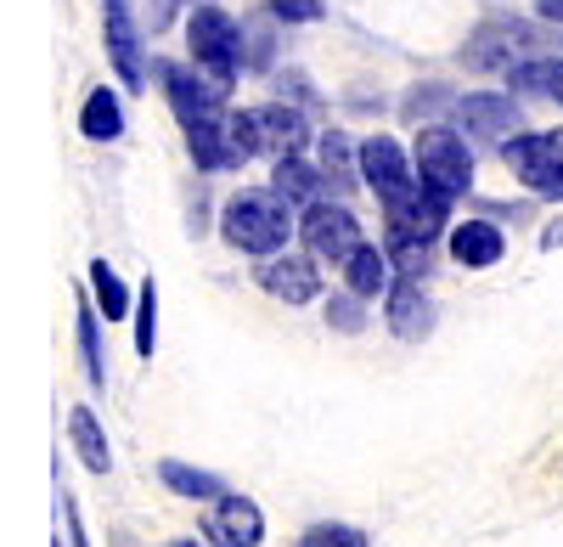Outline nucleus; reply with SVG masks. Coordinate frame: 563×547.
I'll use <instances>...</instances> for the list:
<instances>
[{
  "instance_id": "nucleus-10",
  "label": "nucleus",
  "mask_w": 563,
  "mask_h": 547,
  "mask_svg": "<svg viewBox=\"0 0 563 547\" xmlns=\"http://www.w3.org/2000/svg\"><path fill=\"white\" fill-rule=\"evenodd\" d=\"M203 536L214 547H260L265 541V514H260L254 496H231L225 491L214 503V514L203 519Z\"/></svg>"
},
{
  "instance_id": "nucleus-7",
  "label": "nucleus",
  "mask_w": 563,
  "mask_h": 547,
  "mask_svg": "<svg viewBox=\"0 0 563 547\" xmlns=\"http://www.w3.org/2000/svg\"><path fill=\"white\" fill-rule=\"evenodd\" d=\"M536 45V29L519 23V18H490L474 40L462 45V63L474 74H507L512 63H519V52H530Z\"/></svg>"
},
{
  "instance_id": "nucleus-30",
  "label": "nucleus",
  "mask_w": 563,
  "mask_h": 547,
  "mask_svg": "<svg viewBox=\"0 0 563 547\" xmlns=\"http://www.w3.org/2000/svg\"><path fill=\"white\" fill-rule=\"evenodd\" d=\"M299 547H372V541H366L355 525H316Z\"/></svg>"
},
{
  "instance_id": "nucleus-5",
  "label": "nucleus",
  "mask_w": 563,
  "mask_h": 547,
  "mask_svg": "<svg viewBox=\"0 0 563 547\" xmlns=\"http://www.w3.org/2000/svg\"><path fill=\"white\" fill-rule=\"evenodd\" d=\"M361 180L378 193L384 209L406 204L422 187V175H411V158H406V147L395 142V135H366L361 142Z\"/></svg>"
},
{
  "instance_id": "nucleus-24",
  "label": "nucleus",
  "mask_w": 563,
  "mask_h": 547,
  "mask_svg": "<svg viewBox=\"0 0 563 547\" xmlns=\"http://www.w3.org/2000/svg\"><path fill=\"white\" fill-rule=\"evenodd\" d=\"M79 130L90 135V142H119L124 135V108L113 90H90L85 108H79Z\"/></svg>"
},
{
  "instance_id": "nucleus-38",
  "label": "nucleus",
  "mask_w": 563,
  "mask_h": 547,
  "mask_svg": "<svg viewBox=\"0 0 563 547\" xmlns=\"http://www.w3.org/2000/svg\"><path fill=\"white\" fill-rule=\"evenodd\" d=\"M108 7H113V0H108Z\"/></svg>"
},
{
  "instance_id": "nucleus-6",
  "label": "nucleus",
  "mask_w": 563,
  "mask_h": 547,
  "mask_svg": "<svg viewBox=\"0 0 563 547\" xmlns=\"http://www.w3.org/2000/svg\"><path fill=\"white\" fill-rule=\"evenodd\" d=\"M299 238H305V249H310L316 260H327V265H344V260L366 243V238H361V220H355L344 204H327V198L305 204Z\"/></svg>"
},
{
  "instance_id": "nucleus-9",
  "label": "nucleus",
  "mask_w": 563,
  "mask_h": 547,
  "mask_svg": "<svg viewBox=\"0 0 563 547\" xmlns=\"http://www.w3.org/2000/svg\"><path fill=\"white\" fill-rule=\"evenodd\" d=\"M451 113H456V130H462V135H474V142H507V135H519V130H525L519 102L501 97V90H474V97L451 102Z\"/></svg>"
},
{
  "instance_id": "nucleus-28",
  "label": "nucleus",
  "mask_w": 563,
  "mask_h": 547,
  "mask_svg": "<svg viewBox=\"0 0 563 547\" xmlns=\"http://www.w3.org/2000/svg\"><path fill=\"white\" fill-rule=\"evenodd\" d=\"M135 350L153 355L158 350V288L141 283V299H135Z\"/></svg>"
},
{
  "instance_id": "nucleus-19",
  "label": "nucleus",
  "mask_w": 563,
  "mask_h": 547,
  "mask_svg": "<svg viewBox=\"0 0 563 547\" xmlns=\"http://www.w3.org/2000/svg\"><path fill=\"white\" fill-rule=\"evenodd\" d=\"M271 187H276L282 198H288V204H316V198H321V187H327V175H321V164H310L305 153H288V158H276Z\"/></svg>"
},
{
  "instance_id": "nucleus-15",
  "label": "nucleus",
  "mask_w": 563,
  "mask_h": 547,
  "mask_svg": "<svg viewBox=\"0 0 563 547\" xmlns=\"http://www.w3.org/2000/svg\"><path fill=\"white\" fill-rule=\"evenodd\" d=\"M501 254H507V238H501L496 220H462V226H451V260L462 271H485Z\"/></svg>"
},
{
  "instance_id": "nucleus-11",
  "label": "nucleus",
  "mask_w": 563,
  "mask_h": 547,
  "mask_svg": "<svg viewBox=\"0 0 563 547\" xmlns=\"http://www.w3.org/2000/svg\"><path fill=\"white\" fill-rule=\"evenodd\" d=\"M451 204H456V198L434 193L429 180H422L406 204L384 209V215H389V238H440V226H451Z\"/></svg>"
},
{
  "instance_id": "nucleus-14",
  "label": "nucleus",
  "mask_w": 563,
  "mask_h": 547,
  "mask_svg": "<svg viewBox=\"0 0 563 547\" xmlns=\"http://www.w3.org/2000/svg\"><path fill=\"white\" fill-rule=\"evenodd\" d=\"M254 119H260V153H271V158L305 153L310 124H305L299 108H288V102H265V108H254Z\"/></svg>"
},
{
  "instance_id": "nucleus-1",
  "label": "nucleus",
  "mask_w": 563,
  "mask_h": 547,
  "mask_svg": "<svg viewBox=\"0 0 563 547\" xmlns=\"http://www.w3.org/2000/svg\"><path fill=\"white\" fill-rule=\"evenodd\" d=\"M299 232L294 215H288V198H282L276 187L271 193H238L225 209H220V238L231 249H243V254H282L288 249V238Z\"/></svg>"
},
{
  "instance_id": "nucleus-34",
  "label": "nucleus",
  "mask_w": 563,
  "mask_h": 547,
  "mask_svg": "<svg viewBox=\"0 0 563 547\" xmlns=\"http://www.w3.org/2000/svg\"><path fill=\"white\" fill-rule=\"evenodd\" d=\"M63 514H68V547H90V541H85V525H79V503H74V496L63 503Z\"/></svg>"
},
{
  "instance_id": "nucleus-12",
  "label": "nucleus",
  "mask_w": 563,
  "mask_h": 547,
  "mask_svg": "<svg viewBox=\"0 0 563 547\" xmlns=\"http://www.w3.org/2000/svg\"><path fill=\"white\" fill-rule=\"evenodd\" d=\"M501 158L519 169L525 187H536L552 164H563V130H519V135H507Z\"/></svg>"
},
{
  "instance_id": "nucleus-3",
  "label": "nucleus",
  "mask_w": 563,
  "mask_h": 547,
  "mask_svg": "<svg viewBox=\"0 0 563 547\" xmlns=\"http://www.w3.org/2000/svg\"><path fill=\"white\" fill-rule=\"evenodd\" d=\"M417 175L445 198H462L474 187V147L462 142V130H451V124L417 130Z\"/></svg>"
},
{
  "instance_id": "nucleus-27",
  "label": "nucleus",
  "mask_w": 563,
  "mask_h": 547,
  "mask_svg": "<svg viewBox=\"0 0 563 547\" xmlns=\"http://www.w3.org/2000/svg\"><path fill=\"white\" fill-rule=\"evenodd\" d=\"M389 260L400 277H429V265H434V238H389Z\"/></svg>"
},
{
  "instance_id": "nucleus-17",
  "label": "nucleus",
  "mask_w": 563,
  "mask_h": 547,
  "mask_svg": "<svg viewBox=\"0 0 563 547\" xmlns=\"http://www.w3.org/2000/svg\"><path fill=\"white\" fill-rule=\"evenodd\" d=\"M108 57H113V68H119V79L130 90L147 85V68H141V40H135V23H130L124 0H113V7H108Z\"/></svg>"
},
{
  "instance_id": "nucleus-23",
  "label": "nucleus",
  "mask_w": 563,
  "mask_h": 547,
  "mask_svg": "<svg viewBox=\"0 0 563 547\" xmlns=\"http://www.w3.org/2000/svg\"><path fill=\"white\" fill-rule=\"evenodd\" d=\"M158 480H164L175 496H192V503H220V496H225V480H220V474L192 469V463H175V458L158 463Z\"/></svg>"
},
{
  "instance_id": "nucleus-25",
  "label": "nucleus",
  "mask_w": 563,
  "mask_h": 547,
  "mask_svg": "<svg viewBox=\"0 0 563 547\" xmlns=\"http://www.w3.org/2000/svg\"><path fill=\"white\" fill-rule=\"evenodd\" d=\"M90 294H97V305H102V322H119V316L130 310V288L119 283V271L108 260L90 265Z\"/></svg>"
},
{
  "instance_id": "nucleus-16",
  "label": "nucleus",
  "mask_w": 563,
  "mask_h": 547,
  "mask_svg": "<svg viewBox=\"0 0 563 547\" xmlns=\"http://www.w3.org/2000/svg\"><path fill=\"white\" fill-rule=\"evenodd\" d=\"M389 328H395V339H429V328H434V305H429V294L417 288V277H400L395 288H389Z\"/></svg>"
},
{
  "instance_id": "nucleus-32",
  "label": "nucleus",
  "mask_w": 563,
  "mask_h": 547,
  "mask_svg": "<svg viewBox=\"0 0 563 547\" xmlns=\"http://www.w3.org/2000/svg\"><path fill=\"white\" fill-rule=\"evenodd\" d=\"M434 108H445V85H417L411 97H406V119H417V113H434Z\"/></svg>"
},
{
  "instance_id": "nucleus-39",
  "label": "nucleus",
  "mask_w": 563,
  "mask_h": 547,
  "mask_svg": "<svg viewBox=\"0 0 563 547\" xmlns=\"http://www.w3.org/2000/svg\"><path fill=\"white\" fill-rule=\"evenodd\" d=\"M558 102H563V97H558Z\"/></svg>"
},
{
  "instance_id": "nucleus-37",
  "label": "nucleus",
  "mask_w": 563,
  "mask_h": 547,
  "mask_svg": "<svg viewBox=\"0 0 563 547\" xmlns=\"http://www.w3.org/2000/svg\"><path fill=\"white\" fill-rule=\"evenodd\" d=\"M169 547H203V541H192V536H180V541H169Z\"/></svg>"
},
{
  "instance_id": "nucleus-35",
  "label": "nucleus",
  "mask_w": 563,
  "mask_h": 547,
  "mask_svg": "<svg viewBox=\"0 0 563 547\" xmlns=\"http://www.w3.org/2000/svg\"><path fill=\"white\" fill-rule=\"evenodd\" d=\"M536 12H541L547 23H563V0H536Z\"/></svg>"
},
{
  "instance_id": "nucleus-26",
  "label": "nucleus",
  "mask_w": 563,
  "mask_h": 547,
  "mask_svg": "<svg viewBox=\"0 0 563 547\" xmlns=\"http://www.w3.org/2000/svg\"><path fill=\"white\" fill-rule=\"evenodd\" d=\"M79 350H85V379L102 390V384H108V368H102L108 355H102V328H97V310H90L85 299H79Z\"/></svg>"
},
{
  "instance_id": "nucleus-13",
  "label": "nucleus",
  "mask_w": 563,
  "mask_h": 547,
  "mask_svg": "<svg viewBox=\"0 0 563 547\" xmlns=\"http://www.w3.org/2000/svg\"><path fill=\"white\" fill-rule=\"evenodd\" d=\"M186 147H192L198 169H243L249 164V147L231 135V113L209 119V124H192V130H186Z\"/></svg>"
},
{
  "instance_id": "nucleus-36",
  "label": "nucleus",
  "mask_w": 563,
  "mask_h": 547,
  "mask_svg": "<svg viewBox=\"0 0 563 547\" xmlns=\"http://www.w3.org/2000/svg\"><path fill=\"white\" fill-rule=\"evenodd\" d=\"M558 243H563V220H552L547 232H541V249H558Z\"/></svg>"
},
{
  "instance_id": "nucleus-18",
  "label": "nucleus",
  "mask_w": 563,
  "mask_h": 547,
  "mask_svg": "<svg viewBox=\"0 0 563 547\" xmlns=\"http://www.w3.org/2000/svg\"><path fill=\"white\" fill-rule=\"evenodd\" d=\"M344 288H355L361 299H378V294H389V288H395V260H389V249H372V243H361V249L344 260Z\"/></svg>"
},
{
  "instance_id": "nucleus-29",
  "label": "nucleus",
  "mask_w": 563,
  "mask_h": 547,
  "mask_svg": "<svg viewBox=\"0 0 563 547\" xmlns=\"http://www.w3.org/2000/svg\"><path fill=\"white\" fill-rule=\"evenodd\" d=\"M327 322H333L339 333H361V328H366V310H361V294L350 288V294H333V299H327Z\"/></svg>"
},
{
  "instance_id": "nucleus-4",
  "label": "nucleus",
  "mask_w": 563,
  "mask_h": 547,
  "mask_svg": "<svg viewBox=\"0 0 563 547\" xmlns=\"http://www.w3.org/2000/svg\"><path fill=\"white\" fill-rule=\"evenodd\" d=\"M158 79H164V97H169L180 130L209 124V119H225V85H220L214 74H203L198 63H192V68H186V63H164Z\"/></svg>"
},
{
  "instance_id": "nucleus-31",
  "label": "nucleus",
  "mask_w": 563,
  "mask_h": 547,
  "mask_svg": "<svg viewBox=\"0 0 563 547\" xmlns=\"http://www.w3.org/2000/svg\"><path fill=\"white\" fill-rule=\"evenodd\" d=\"M327 7H321V0H271V18L276 23H316Z\"/></svg>"
},
{
  "instance_id": "nucleus-33",
  "label": "nucleus",
  "mask_w": 563,
  "mask_h": 547,
  "mask_svg": "<svg viewBox=\"0 0 563 547\" xmlns=\"http://www.w3.org/2000/svg\"><path fill=\"white\" fill-rule=\"evenodd\" d=\"M530 193H541V198H563V164H552L541 180H536V187Z\"/></svg>"
},
{
  "instance_id": "nucleus-2",
  "label": "nucleus",
  "mask_w": 563,
  "mask_h": 547,
  "mask_svg": "<svg viewBox=\"0 0 563 547\" xmlns=\"http://www.w3.org/2000/svg\"><path fill=\"white\" fill-rule=\"evenodd\" d=\"M186 40H192V63L203 74H214L225 90L238 85V74H243V29H238V18L203 0V7L186 18Z\"/></svg>"
},
{
  "instance_id": "nucleus-8",
  "label": "nucleus",
  "mask_w": 563,
  "mask_h": 547,
  "mask_svg": "<svg viewBox=\"0 0 563 547\" xmlns=\"http://www.w3.org/2000/svg\"><path fill=\"white\" fill-rule=\"evenodd\" d=\"M254 283L265 288V294H276L282 305H310V299H321V260L305 249V254H265L260 260V271H254Z\"/></svg>"
},
{
  "instance_id": "nucleus-20",
  "label": "nucleus",
  "mask_w": 563,
  "mask_h": 547,
  "mask_svg": "<svg viewBox=\"0 0 563 547\" xmlns=\"http://www.w3.org/2000/svg\"><path fill=\"white\" fill-rule=\"evenodd\" d=\"M68 440H74L79 463H85L90 474H108V469H113L108 435H102V424H97V413H90V406H74V413H68Z\"/></svg>"
},
{
  "instance_id": "nucleus-21",
  "label": "nucleus",
  "mask_w": 563,
  "mask_h": 547,
  "mask_svg": "<svg viewBox=\"0 0 563 547\" xmlns=\"http://www.w3.org/2000/svg\"><path fill=\"white\" fill-rule=\"evenodd\" d=\"M355 158H361V147H350L344 130H327L316 142V164H321V175H327V187H333V193L355 187Z\"/></svg>"
},
{
  "instance_id": "nucleus-22",
  "label": "nucleus",
  "mask_w": 563,
  "mask_h": 547,
  "mask_svg": "<svg viewBox=\"0 0 563 547\" xmlns=\"http://www.w3.org/2000/svg\"><path fill=\"white\" fill-rule=\"evenodd\" d=\"M507 90L525 97H563V57H525L507 68Z\"/></svg>"
}]
</instances>
